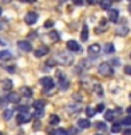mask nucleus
Returning a JSON list of instances; mask_svg holds the SVG:
<instances>
[{"instance_id": "f257e3e1", "label": "nucleus", "mask_w": 131, "mask_h": 135, "mask_svg": "<svg viewBox=\"0 0 131 135\" xmlns=\"http://www.w3.org/2000/svg\"><path fill=\"white\" fill-rule=\"evenodd\" d=\"M55 61L58 63H61V65H63V66H69L73 63V56L68 52H59L57 56H55Z\"/></svg>"}, {"instance_id": "f03ea898", "label": "nucleus", "mask_w": 131, "mask_h": 135, "mask_svg": "<svg viewBox=\"0 0 131 135\" xmlns=\"http://www.w3.org/2000/svg\"><path fill=\"white\" fill-rule=\"evenodd\" d=\"M97 70H99V73L101 76H111L113 75V68L110 63L107 62H103V63H100L99 68H97Z\"/></svg>"}, {"instance_id": "7ed1b4c3", "label": "nucleus", "mask_w": 131, "mask_h": 135, "mask_svg": "<svg viewBox=\"0 0 131 135\" xmlns=\"http://www.w3.org/2000/svg\"><path fill=\"white\" fill-rule=\"evenodd\" d=\"M31 118H32V115L28 111L27 113H20L18 115H17V124H25V122L31 121Z\"/></svg>"}, {"instance_id": "20e7f679", "label": "nucleus", "mask_w": 131, "mask_h": 135, "mask_svg": "<svg viewBox=\"0 0 131 135\" xmlns=\"http://www.w3.org/2000/svg\"><path fill=\"white\" fill-rule=\"evenodd\" d=\"M25 23H27L28 25H32V24H35L37 23V20H38V14L35 11H30L25 14Z\"/></svg>"}, {"instance_id": "39448f33", "label": "nucleus", "mask_w": 131, "mask_h": 135, "mask_svg": "<svg viewBox=\"0 0 131 135\" xmlns=\"http://www.w3.org/2000/svg\"><path fill=\"white\" fill-rule=\"evenodd\" d=\"M41 84H42V87H44V90H51V89L54 87V80L48 78V76H45V78H42L41 80Z\"/></svg>"}, {"instance_id": "423d86ee", "label": "nucleus", "mask_w": 131, "mask_h": 135, "mask_svg": "<svg viewBox=\"0 0 131 135\" xmlns=\"http://www.w3.org/2000/svg\"><path fill=\"white\" fill-rule=\"evenodd\" d=\"M58 76H59V87L62 89V90H66L68 87H69V82H68V79L65 78V75L61 73V72H58Z\"/></svg>"}, {"instance_id": "0eeeda50", "label": "nucleus", "mask_w": 131, "mask_h": 135, "mask_svg": "<svg viewBox=\"0 0 131 135\" xmlns=\"http://www.w3.org/2000/svg\"><path fill=\"white\" fill-rule=\"evenodd\" d=\"M17 45H18V48L21 51H24V52H30V51L32 49V46H31V44H30L28 41H18Z\"/></svg>"}, {"instance_id": "6e6552de", "label": "nucleus", "mask_w": 131, "mask_h": 135, "mask_svg": "<svg viewBox=\"0 0 131 135\" xmlns=\"http://www.w3.org/2000/svg\"><path fill=\"white\" fill-rule=\"evenodd\" d=\"M7 100L10 101V103L18 104V103H20V100H21V96L18 94V93H16V91H11L10 94L7 96Z\"/></svg>"}, {"instance_id": "1a4fd4ad", "label": "nucleus", "mask_w": 131, "mask_h": 135, "mask_svg": "<svg viewBox=\"0 0 131 135\" xmlns=\"http://www.w3.org/2000/svg\"><path fill=\"white\" fill-rule=\"evenodd\" d=\"M66 46H68V49H69V51H72V52H79V51H80V45L76 41H73V40L68 41Z\"/></svg>"}, {"instance_id": "9d476101", "label": "nucleus", "mask_w": 131, "mask_h": 135, "mask_svg": "<svg viewBox=\"0 0 131 135\" xmlns=\"http://www.w3.org/2000/svg\"><path fill=\"white\" fill-rule=\"evenodd\" d=\"M48 46H45V45H42V46H40L38 49H35V52H34V55H35L37 58H41V56H45L46 54H48Z\"/></svg>"}, {"instance_id": "9b49d317", "label": "nucleus", "mask_w": 131, "mask_h": 135, "mask_svg": "<svg viewBox=\"0 0 131 135\" xmlns=\"http://www.w3.org/2000/svg\"><path fill=\"white\" fill-rule=\"evenodd\" d=\"M100 45L99 44H92L90 46H89V54L92 55V56H97V55H99V52H100Z\"/></svg>"}, {"instance_id": "f8f14e48", "label": "nucleus", "mask_w": 131, "mask_h": 135, "mask_svg": "<svg viewBox=\"0 0 131 135\" xmlns=\"http://www.w3.org/2000/svg\"><path fill=\"white\" fill-rule=\"evenodd\" d=\"M78 127L79 128H83V129H86L90 127V121L89 120H85V118H79L78 120Z\"/></svg>"}, {"instance_id": "ddd939ff", "label": "nucleus", "mask_w": 131, "mask_h": 135, "mask_svg": "<svg viewBox=\"0 0 131 135\" xmlns=\"http://www.w3.org/2000/svg\"><path fill=\"white\" fill-rule=\"evenodd\" d=\"M68 111L71 114H76L80 111V104H69L68 105Z\"/></svg>"}, {"instance_id": "4468645a", "label": "nucleus", "mask_w": 131, "mask_h": 135, "mask_svg": "<svg viewBox=\"0 0 131 135\" xmlns=\"http://www.w3.org/2000/svg\"><path fill=\"white\" fill-rule=\"evenodd\" d=\"M13 56V54L10 51H0V61H7Z\"/></svg>"}, {"instance_id": "2eb2a0df", "label": "nucleus", "mask_w": 131, "mask_h": 135, "mask_svg": "<svg viewBox=\"0 0 131 135\" xmlns=\"http://www.w3.org/2000/svg\"><path fill=\"white\" fill-rule=\"evenodd\" d=\"M109 18H110V21H111V23H116V21L118 20V10H110Z\"/></svg>"}, {"instance_id": "dca6fc26", "label": "nucleus", "mask_w": 131, "mask_h": 135, "mask_svg": "<svg viewBox=\"0 0 131 135\" xmlns=\"http://www.w3.org/2000/svg\"><path fill=\"white\" fill-rule=\"evenodd\" d=\"M80 38H82V41H87V38H89V28H87V25H83Z\"/></svg>"}, {"instance_id": "f3484780", "label": "nucleus", "mask_w": 131, "mask_h": 135, "mask_svg": "<svg viewBox=\"0 0 131 135\" xmlns=\"http://www.w3.org/2000/svg\"><path fill=\"white\" fill-rule=\"evenodd\" d=\"M11 87H13L11 79H4L3 80V90H11Z\"/></svg>"}, {"instance_id": "a211bd4d", "label": "nucleus", "mask_w": 131, "mask_h": 135, "mask_svg": "<svg viewBox=\"0 0 131 135\" xmlns=\"http://www.w3.org/2000/svg\"><path fill=\"white\" fill-rule=\"evenodd\" d=\"M111 0H100V6L103 10H109L110 7H111Z\"/></svg>"}, {"instance_id": "6ab92c4d", "label": "nucleus", "mask_w": 131, "mask_h": 135, "mask_svg": "<svg viewBox=\"0 0 131 135\" xmlns=\"http://www.w3.org/2000/svg\"><path fill=\"white\" fill-rule=\"evenodd\" d=\"M32 105H34V108H35V110H42L45 107V101L44 100H37V101H34Z\"/></svg>"}, {"instance_id": "aec40b11", "label": "nucleus", "mask_w": 131, "mask_h": 135, "mask_svg": "<svg viewBox=\"0 0 131 135\" xmlns=\"http://www.w3.org/2000/svg\"><path fill=\"white\" fill-rule=\"evenodd\" d=\"M128 27H118L117 28V34L118 35H121V37H124V35H127V34H128Z\"/></svg>"}, {"instance_id": "412c9836", "label": "nucleus", "mask_w": 131, "mask_h": 135, "mask_svg": "<svg viewBox=\"0 0 131 135\" xmlns=\"http://www.w3.org/2000/svg\"><path fill=\"white\" fill-rule=\"evenodd\" d=\"M104 118L107 121H114V111H111V110H107V111L104 113Z\"/></svg>"}, {"instance_id": "4be33fe9", "label": "nucleus", "mask_w": 131, "mask_h": 135, "mask_svg": "<svg viewBox=\"0 0 131 135\" xmlns=\"http://www.w3.org/2000/svg\"><path fill=\"white\" fill-rule=\"evenodd\" d=\"M21 94L25 96V97H31L32 91H31V89H30V87H23V89H21Z\"/></svg>"}, {"instance_id": "5701e85b", "label": "nucleus", "mask_w": 131, "mask_h": 135, "mask_svg": "<svg viewBox=\"0 0 131 135\" xmlns=\"http://www.w3.org/2000/svg\"><path fill=\"white\" fill-rule=\"evenodd\" d=\"M49 124H51V125H57V124H59V117L55 115V114H54V115H51V117H49Z\"/></svg>"}, {"instance_id": "b1692460", "label": "nucleus", "mask_w": 131, "mask_h": 135, "mask_svg": "<svg viewBox=\"0 0 131 135\" xmlns=\"http://www.w3.org/2000/svg\"><path fill=\"white\" fill-rule=\"evenodd\" d=\"M13 113H14L13 110H6V111L3 113V118L4 120H10V118L13 117Z\"/></svg>"}, {"instance_id": "393cba45", "label": "nucleus", "mask_w": 131, "mask_h": 135, "mask_svg": "<svg viewBox=\"0 0 131 135\" xmlns=\"http://www.w3.org/2000/svg\"><path fill=\"white\" fill-rule=\"evenodd\" d=\"M121 131V125L118 124V122H116V124H113V127H111V132H114V134H118Z\"/></svg>"}, {"instance_id": "a878e982", "label": "nucleus", "mask_w": 131, "mask_h": 135, "mask_svg": "<svg viewBox=\"0 0 131 135\" xmlns=\"http://www.w3.org/2000/svg\"><path fill=\"white\" fill-rule=\"evenodd\" d=\"M49 38H51L52 41H58V40H59V32H58V31H51V32H49Z\"/></svg>"}, {"instance_id": "bb28decb", "label": "nucleus", "mask_w": 131, "mask_h": 135, "mask_svg": "<svg viewBox=\"0 0 131 135\" xmlns=\"http://www.w3.org/2000/svg\"><path fill=\"white\" fill-rule=\"evenodd\" d=\"M104 52L106 54H113L114 52V46H113V44H107L104 46Z\"/></svg>"}, {"instance_id": "cd10ccee", "label": "nucleus", "mask_w": 131, "mask_h": 135, "mask_svg": "<svg viewBox=\"0 0 131 135\" xmlns=\"http://www.w3.org/2000/svg\"><path fill=\"white\" fill-rule=\"evenodd\" d=\"M96 128H97V129H101V131H104V129H107V125H106L104 122L99 121V122H96Z\"/></svg>"}, {"instance_id": "c85d7f7f", "label": "nucleus", "mask_w": 131, "mask_h": 135, "mask_svg": "<svg viewBox=\"0 0 131 135\" xmlns=\"http://www.w3.org/2000/svg\"><path fill=\"white\" fill-rule=\"evenodd\" d=\"M86 114H87V117H93V115L96 114V110L92 108V107H87V108H86Z\"/></svg>"}, {"instance_id": "c756f323", "label": "nucleus", "mask_w": 131, "mask_h": 135, "mask_svg": "<svg viewBox=\"0 0 131 135\" xmlns=\"http://www.w3.org/2000/svg\"><path fill=\"white\" fill-rule=\"evenodd\" d=\"M123 124H124V125H131V115H128V117H125L124 118V120H123Z\"/></svg>"}, {"instance_id": "7c9ffc66", "label": "nucleus", "mask_w": 131, "mask_h": 135, "mask_svg": "<svg viewBox=\"0 0 131 135\" xmlns=\"http://www.w3.org/2000/svg\"><path fill=\"white\" fill-rule=\"evenodd\" d=\"M52 25H54V21H52V20H46L45 23H44V27H45V28H51Z\"/></svg>"}, {"instance_id": "2f4dec72", "label": "nucleus", "mask_w": 131, "mask_h": 135, "mask_svg": "<svg viewBox=\"0 0 131 135\" xmlns=\"http://www.w3.org/2000/svg\"><path fill=\"white\" fill-rule=\"evenodd\" d=\"M95 90L97 91V94H103V90H101V86H100V84H95Z\"/></svg>"}, {"instance_id": "473e14b6", "label": "nucleus", "mask_w": 131, "mask_h": 135, "mask_svg": "<svg viewBox=\"0 0 131 135\" xmlns=\"http://www.w3.org/2000/svg\"><path fill=\"white\" fill-rule=\"evenodd\" d=\"M57 61H55V59H48V61H46V65H48V66H55V65H57Z\"/></svg>"}, {"instance_id": "72a5a7b5", "label": "nucleus", "mask_w": 131, "mask_h": 135, "mask_svg": "<svg viewBox=\"0 0 131 135\" xmlns=\"http://www.w3.org/2000/svg\"><path fill=\"white\" fill-rule=\"evenodd\" d=\"M57 135H69V134H68V131H66V129L59 128V129L57 131Z\"/></svg>"}, {"instance_id": "f704fd0d", "label": "nucleus", "mask_w": 131, "mask_h": 135, "mask_svg": "<svg viewBox=\"0 0 131 135\" xmlns=\"http://www.w3.org/2000/svg\"><path fill=\"white\" fill-rule=\"evenodd\" d=\"M104 110V104H99L97 105V108H96V113H101Z\"/></svg>"}, {"instance_id": "c9c22d12", "label": "nucleus", "mask_w": 131, "mask_h": 135, "mask_svg": "<svg viewBox=\"0 0 131 135\" xmlns=\"http://www.w3.org/2000/svg\"><path fill=\"white\" fill-rule=\"evenodd\" d=\"M68 134H69V135H76V134H78V129H76V128H71L69 131H68Z\"/></svg>"}, {"instance_id": "e433bc0d", "label": "nucleus", "mask_w": 131, "mask_h": 135, "mask_svg": "<svg viewBox=\"0 0 131 135\" xmlns=\"http://www.w3.org/2000/svg\"><path fill=\"white\" fill-rule=\"evenodd\" d=\"M7 72H10V73H14V72H16V66H7Z\"/></svg>"}, {"instance_id": "4c0bfd02", "label": "nucleus", "mask_w": 131, "mask_h": 135, "mask_svg": "<svg viewBox=\"0 0 131 135\" xmlns=\"http://www.w3.org/2000/svg\"><path fill=\"white\" fill-rule=\"evenodd\" d=\"M73 2V4H76V6H82L83 4V0H72Z\"/></svg>"}, {"instance_id": "58836bf2", "label": "nucleus", "mask_w": 131, "mask_h": 135, "mask_svg": "<svg viewBox=\"0 0 131 135\" xmlns=\"http://www.w3.org/2000/svg\"><path fill=\"white\" fill-rule=\"evenodd\" d=\"M35 115H37V117H42V115H44V111H42V110H37V111H35Z\"/></svg>"}, {"instance_id": "ea45409f", "label": "nucleus", "mask_w": 131, "mask_h": 135, "mask_svg": "<svg viewBox=\"0 0 131 135\" xmlns=\"http://www.w3.org/2000/svg\"><path fill=\"white\" fill-rule=\"evenodd\" d=\"M124 72H125L127 75H131V66H125L124 68Z\"/></svg>"}, {"instance_id": "a19ab883", "label": "nucleus", "mask_w": 131, "mask_h": 135, "mask_svg": "<svg viewBox=\"0 0 131 135\" xmlns=\"http://www.w3.org/2000/svg\"><path fill=\"white\" fill-rule=\"evenodd\" d=\"M20 2H23V3H34V2H37V0H20Z\"/></svg>"}, {"instance_id": "79ce46f5", "label": "nucleus", "mask_w": 131, "mask_h": 135, "mask_svg": "<svg viewBox=\"0 0 131 135\" xmlns=\"http://www.w3.org/2000/svg\"><path fill=\"white\" fill-rule=\"evenodd\" d=\"M123 134H124V135H131V129H125Z\"/></svg>"}, {"instance_id": "37998d69", "label": "nucleus", "mask_w": 131, "mask_h": 135, "mask_svg": "<svg viewBox=\"0 0 131 135\" xmlns=\"http://www.w3.org/2000/svg\"><path fill=\"white\" fill-rule=\"evenodd\" d=\"M87 3H89V4H96L97 0H87Z\"/></svg>"}, {"instance_id": "c03bdc74", "label": "nucleus", "mask_w": 131, "mask_h": 135, "mask_svg": "<svg viewBox=\"0 0 131 135\" xmlns=\"http://www.w3.org/2000/svg\"><path fill=\"white\" fill-rule=\"evenodd\" d=\"M127 113H128V115H131V105H130L128 108H127Z\"/></svg>"}, {"instance_id": "a18cd8bd", "label": "nucleus", "mask_w": 131, "mask_h": 135, "mask_svg": "<svg viewBox=\"0 0 131 135\" xmlns=\"http://www.w3.org/2000/svg\"><path fill=\"white\" fill-rule=\"evenodd\" d=\"M0 45H6V42H4L3 40H0Z\"/></svg>"}, {"instance_id": "49530a36", "label": "nucleus", "mask_w": 131, "mask_h": 135, "mask_svg": "<svg viewBox=\"0 0 131 135\" xmlns=\"http://www.w3.org/2000/svg\"><path fill=\"white\" fill-rule=\"evenodd\" d=\"M2 2H3V3H10L11 0H2Z\"/></svg>"}, {"instance_id": "de8ad7c7", "label": "nucleus", "mask_w": 131, "mask_h": 135, "mask_svg": "<svg viewBox=\"0 0 131 135\" xmlns=\"http://www.w3.org/2000/svg\"><path fill=\"white\" fill-rule=\"evenodd\" d=\"M128 11L131 13V4H130V6H128Z\"/></svg>"}, {"instance_id": "09e8293b", "label": "nucleus", "mask_w": 131, "mask_h": 135, "mask_svg": "<svg viewBox=\"0 0 131 135\" xmlns=\"http://www.w3.org/2000/svg\"><path fill=\"white\" fill-rule=\"evenodd\" d=\"M4 27H3V25H0V31H2V30H3Z\"/></svg>"}, {"instance_id": "8fccbe9b", "label": "nucleus", "mask_w": 131, "mask_h": 135, "mask_svg": "<svg viewBox=\"0 0 131 135\" xmlns=\"http://www.w3.org/2000/svg\"><path fill=\"white\" fill-rule=\"evenodd\" d=\"M2 103H3V99H0V105H2Z\"/></svg>"}, {"instance_id": "3c124183", "label": "nucleus", "mask_w": 131, "mask_h": 135, "mask_svg": "<svg viewBox=\"0 0 131 135\" xmlns=\"http://www.w3.org/2000/svg\"><path fill=\"white\" fill-rule=\"evenodd\" d=\"M2 11H3V10H2V7H0V16H2Z\"/></svg>"}, {"instance_id": "603ef678", "label": "nucleus", "mask_w": 131, "mask_h": 135, "mask_svg": "<svg viewBox=\"0 0 131 135\" xmlns=\"http://www.w3.org/2000/svg\"><path fill=\"white\" fill-rule=\"evenodd\" d=\"M111 2H120V0H111Z\"/></svg>"}, {"instance_id": "864d4df0", "label": "nucleus", "mask_w": 131, "mask_h": 135, "mask_svg": "<svg viewBox=\"0 0 131 135\" xmlns=\"http://www.w3.org/2000/svg\"><path fill=\"white\" fill-rule=\"evenodd\" d=\"M0 135H4V134H3V132H0Z\"/></svg>"}, {"instance_id": "5fc2aeb1", "label": "nucleus", "mask_w": 131, "mask_h": 135, "mask_svg": "<svg viewBox=\"0 0 131 135\" xmlns=\"http://www.w3.org/2000/svg\"><path fill=\"white\" fill-rule=\"evenodd\" d=\"M61 2H65V0H61Z\"/></svg>"}, {"instance_id": "6e6d98bb", "label": "nucleus", "mask_w": 131, "mask_h": 135, "mask_svg": "<svg viewBox=\"0 0 131 135\" xmlns=\"http://www.w3.org/2000/svg\"><path fill=\"white\" fill-rule=\"evenodd\" d=\"M95 135H99V134H95Z\"/></svg>"}]
</instances>
